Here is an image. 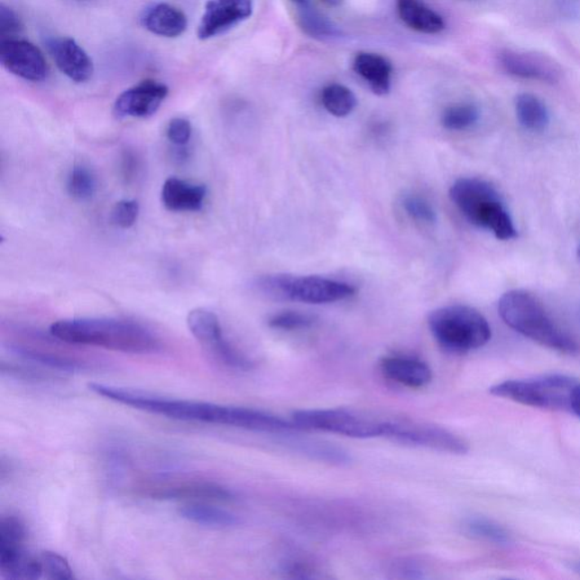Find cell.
Masks as SVG:
<instances>
[{
    "label": "cell",
    "instance_id": "ac0fdd59",
    "mask_svg": "<svg viewBox=\"0 0 580 580\" xmlns=\"http://www.w3.org/2000/svg\"><path fill=\"white\" fill-rule=\"evenodd\" d=\"M141 21L145 29L161 37H180L188 29V17L170 4L161 3L149 7Z\"/></svg>",
    "mask_w": 580,
    "mask_h": 580
},
{
    "label": "cell",
    "instance_id": "603a6c76",
    "mask_svg": "<svg viewBox=\"0 0 580 580\" xmlns=\"http://www.w3.org/2000/svg\"><path fill=\"white\" fill-rule=\"evenodd\" d=\"M153 498L161 500H218L229 502L234 498L232 491L214 483H190L174 486V488L159 490Z\"/></svg>",
    "mask_w": 580,
    "mask_h": 580
},
{
    "label": "cell",
    "instance_id": "8992f818",
    "mask_svg": "<svg viewBox=\"0 0 580 580\" xmlns=\"http://www.w3.org/2000/svg\"><path fill=\"white\" fill-rule=\"evenodd\" d=\"M254 286L272 299L314 305L342 302L356 293L355 287L335 279L283 273L260 277Z\"/></svg>",
    "mask_w": 580,
    "mask_h": 580
},
{
    "label": "cell",
    "instance_id": "7bdbcfd3",
    "mask_svg": "<svg viewBox=\"0 0 580 580\" xmlns=\"http://www.w3.org/2000/svg\"><path fill=\"white\" fill-rule=\"evenodd\" d=\"M573 569L580 575V562H575V564L573 565Z\"/></svg>",
    "mask_w": 580,
    "mask_h": 580
},
{
    "label": "cell",
    "instance_id": "8d00e7d4",
    "mask_svg": "<svg viewBox=\"0 0 580 580\" xmlns=\"http://www.w3.org/2000/svg\"><path fill=\"white\" fill-rule=\"evenodd\" d=\"M22 29H23V25H22L20 17L11 7L2 4L0 6V35H2V40L14 39Z\"/></svg>",
    "mask_w": 580,
    "mask_h": 580
},
{
    "label": "cell",
    "instance_id": "ba28073f",
    "mask_svg": "<svg viewBox=\"0 0 580 580\" xmlns=\"http://www.w3.org/2000/svg\"><path fill=\"white\" fill-rule=\"evenodd\" d=\"M293 422L302 429L340 434L355 439L383 437L385 420L345 410H307L295 411Z\"/></svg>",
    "mask_w": 580,
    "mask_h": 580
},
{
    "label": "cell",
    "instance_id": "f1b7e54d",
    "mask_svg": "<svg viewBox=\"0 0 580 580\" xmlns=\"http://www.w3.org/2000/svg\"><path fill=\"white\" fill-rule=\"evenodd\" d=\"M463 527L468 535L483 541L500 544V546L511 542V534L502 526L484 517L467 518Z\"/></svg>",
    "mask_w": 580,
    "mask_h": 580
},
{
    "label": "cell",
    "instance_id": "d590c367",
    "mask_svg": "<svg viewBox=\"0 0 580 580\" xmlns=\"http://www.w3.org/2000/svg\"><path fill=\"white\" fill-rule=\"evenodd\" d=\"M139 214V203L134 200H123L114 207L113 223L118 226L119 228H131L135 225Z\"/></svg>",
    "mask_w": 580,
    "mask_h": 580
},
{
    "label": "cell",
    "instance_id": "ab89813d",
    "mask_svg": "<svg viewBox=\"0 0 580 580\" xmlns=\"http://www.w3.org/2000/svg\"><path fill=\"white\" fill-rule=\"evenodd\" d=\"M137 162L135 161V157L132 153H126L124 157L123 163V171L126 179H132V176L135 174L137 170Z\"/></svg>",
    "mask_w": 580,
    "mask_h": 580
},
{
    "label": "cell",
    "instance_id": "52a82bcc",
    "mask_svg": "<svg viewBox=\"0 0 580 580\" xmlns=\"http://www.w3.org/2000/svg\"><path fill=\"white\" fill-rule=\"evenodd\" d=\"M579 382L570 376L550 374L525 380H509L491 388L493 395L535 409L571 410V397Z\"/></svg>",
    "mask_w": 580,
    "mask_h": 580
},
{
    "label": "cell",
    "instance_id": "277c9868",
    "mask_svg": "<svg viewBox=\"0 0 580 580\" xmlns=\"http://www.w3.org/2000/svg\"><path fill=\"white\" fill-rule=\"evenodd\" d=\"M450 198L469 223L493 232L502 241L517 236V229L502 196L489 181L459 179L450 189Z\"/></svg>",
    "mask_w": 580,
    "mask_h": 580
},
{
    "label": "cell",
    "instance_id": "4fadbf2b",
    "mask_svg": "<svg viewBox=\"0 0 580 580\" xmlns=\"http://www.w3.org/2000/svg\"><path fill=\"white\" fill-rule=\"evenodd\" d=\"M168 92L170 90L163 83L152 79L141 82L118 97L115 103V113L119 117L152 116L167 98Z\"/></svg>",
    "mask_w": 580,
    "mask_h": 580
},
{
    "label": "cell",
    "instance_id": "7c38bea8",
    "mask_svg": "<svg viewBox=\"0 0 580 580\" xmlns=\"http://www.w3.org/2000/svg\"><path fill=\"white\" fill-rule=\"evenodd\" d=\"M253 13V0H209L198 25V35L207 40L224 34Z\"/></svg>",
    "mask_w": 580,
    "mask_h": 580
},
{
    "label": "cell",
    "instance_id": "6da1fadb",
    "mask_svg": "<svg viewBox=\"0 0 580 580\" xmlns=\"http://www.w3.org/2000/svg\"><path fill=\"white\" fill-rule=\"evenodd\" d=\"M88 389L96 395L133 407V409L148 411V413L165 416V418L220 425V427L247 429V431L281 434L299 431L294 422L285 420L265 411L212 404V402L170 400L150 395V393L132 391V389L114 387L103 383H90Z\"/></svg>",
    "mask_w": 580,
    "mask_h": 580
},
{
    "label": "cell",
    "instance_id": "f546056e",
    "mask_svg": "<svg viewBox=\"0 0 580 580\" xmlns=\"http://www.w3.org/2000/svg\"><path fill=\"white\" fill-rule=\"evenodd\" d=\"M480 112L475 106L464 104L451 106L442 115V125L450 131H464L475 125Z\"/></svg>",
    "mask_w": 580,
    "mask_h": 580
},
{
    "label": "cell",
    "instance_id": "7402d4cb",
    "mask_svg": "<svg viewBox=\"0 0 580 580\" xmlns=\"http://www.w3.org/2000/svg\"><path fill=\"white\" fill-rule=\"evenodd\" d=\"M282 437L281 444L308 458L334 465H346L351 462V456L347 451L329 442L302 439V437L291 436L290 433L282 434Z\"/></svg>",
    "mask_w": 580,
    "mask_h": 580
},
{
    "label": "cell",
    "instance_id": "d6986e66",
    "mask_svg": "<svg viewBox=\"0 0 580 580\" xmlns=\"http://www.w3.org/2000/svg\"><path fill=\"white\" fill-rule=\"evenodd\" d=\"M353 68L375 95L385 96L391 92L392 65L385 57L360 52L354 60Z\"/></svg>",
    "mask_w": 580,
    "mask_h": 580
},
{
    "label": "cell",
    "instance_id": "d4e9b609",
    "mask_svg": "<svg viewBox=\"0 0 580 580\" xmlns=\"http://www.w3.org/2000/svg\"><path fill=\"white\" fill-rule=\"evenodd\" d=\"M516 114L520 125L531 132L546 130L550 122L546 106L533 95L518 96L516 100Z\"/></svg>",
    "mask_w": 580,
    "mask_h": 580
},
{
    "label": "cell",
    "instance_id": "e0dca14e",
    "mask_svg": "<svg viewBox=\"0 0 580 580\" xmlns=\"http://www.w3.org/2000/svg\"><path fill=\"white\" fill-rule=\"evenodd\" d=\"M380 366L388 379L409 388H423L432 381V370L418 358L384 357Z\"/></svg>",
    "mask_w": 580,
    "mask_h": 580
},
{
    "label": "cell",
    "instance_id": "83f0119b",
    "mask_svg": "<svg viewBox=\"0 0 580 580\" xmlns=\"http://www.w3.org/2000/svg\"><path fill=\"white\" fill-rule=\"evenodd\" d=\"M11 352L17 357L23 358L25 361L35 363V364L48 367V369L66 372V373H75V372L84 371L86 366L79 364L78 362L69 360V358L52 355V354L34 351V349L13 346Z\"/></svg>",
    "mask_w": 580,
    "mask_h": 580
},
{
    "label": "cell",
    "instance_id": "7a4b0ae2",
    "mask_svg": "<svg viewBox=\"0 0 580 580\" xmlns=\"http://www.w3.org/2000/svg\"><path fill=\"white\" fill-rule=\"evenodd\" d=\"M51 334L60 342L145 355L161 351V340L139 323L119 318H66L51 326Z\"/></svg>",
    "mask_w": 580,
    "mask_h": 580
},
{
    "label": "cell",
    "instance_id": "8fae6325",
    "mask_svg": "<svg viewBox=\"0 0 580 580\" xmlns=\"http://www.w3.org/2000/svg\"><path fill=\"white\" fill-rule=\"evenodd\" d=\"M0 63L8 72L26 81L41 82L50 73L41 51L26 40L16 38L2 40Z\"/></svg>",
    "mask_w": 580,
    "mask_h": 580
},
{
    "label": "cell",
    "instance_id": "ffe728a7",
    "mask_svg": "<svg viewBox=\"0 0 580 580\" xmlns=\"http://www.w3.org/2000/svg\"><path fill=\"white\" fill-rule=\"evenodd\" d=\"M398 14L410 29L425 34L440 33L446 28L445 20L422 0H397Z\"/></svg>",
    "mask_w": 580,
    "mask_h": 580
},
{
    "label": "cell",
    "instance_id": "f35d334b",
    "mask_svg": "<svg viewBox=\"0 0 580 580\" xmlns=\"http://www.w3.org/2000/svg\"><path fill=\"white\" fill-rule=\"evenodd\" d=\"M400 578L419 579L424 577V570L414 561L400 562L395 568Z\"/></svg>",
    "mask_w": 580,
    "mask_h": 580
},
{
    "label": "cell",
    "instance_id": "9a60e30c",
    "mask_svg": "<svg viewBox=\"0 0 580 580\" xmlns=\"http://www.w3.org/2000/svg\"><path fill=\"white\" fill-rule=\"evenodd\" d=\"M48 48L57 68L73 82L84 83L92 78L95 72L92 60L74 39L51 40Z\"/></svg>",
    "mask_w": 580,
    "mask_h": 580
},
{
    "label": "cell",
    "instance_id": "30bf717a",
    "mask_svg": "<svg viewBox=\"0 0 580 580\" xmlns=\"http://www.w3.org/2000/svg\"><path fill=\"white\" fill-rule=\"evenodd\" d=\"M188 326L201 346L225 365L243 371L253 367V363L226 338L219 318L214 312L206 308L192 309L188 316Z\"/></svg>",
    "mask_w": 580,
    "mask_h": 580
},
{
    "label": "cell",
    "instance_id": "ee69618b",
    "mask_svg": "<svg viewBox=\"0 0 580 580\" xmlns=\"http://www.w3.org/2000/svg\"><path fill=\"white\" fill-rule=\"evenodd\" d=\"M294 2L298 4V5H303V4L308 3V0H294Z\"/></svg>",
    "mask_w": 580,
    "mask_h": 580
},
{
    "label": "cell",
    "instance_id": "60d3db41",
    "mask_svg": "<svg viewBox=\"0 0 580 580\" xmlns=\"http://www.w3.org/2000/svg\"><path fill=\"white\" fill-rule=\"evenodd\" d=\"M571 410L580 418V383L575 385L573 397H571Z\"/></svg>",
    "mask_w": 580,
    "mask_h": 580
},
{
    "label": "cell",
    "instance_id": "9c48e42d",
    "mask_svg": "<svg viewBox=\"0 0 580 580\" xmlns=\"http://www.w3.org/2000/svg\"><path fill=\"white\" fill-rule=\"evenodd\" d=\"M384 437L398 444L416 447L451 455L468 453V446L462 437L437 425L410 419H387Z\"/></svg>",
    "mask_w": 580,
    "mask_h": 580
},
{
    "label": "cell",
    "instance_id": "5b68a950",
    "mask_svg": "<svg viewBox=\"0 0 580 580\" xmlns=\"http://www.w3.org/2000/svg\"><path fill=\"white\" fill-rule=\"evenodd\" d=\"M428 323L437 343L451 353L475 351L491 339L488 320L475 308L465 305L434 309L429 313Z\"/></svg>",
    "mask_w": 580,
    "mask_h": 580
},
{
    "label": "cell",
    "instance_id": "f6af8a7d",
    "mask_svg": "<svg viewBox=\"0 0 580 580\" xmlns=\"http://www.w3.org/2000/svg\"><path fill=\"white\" fill-rule=\"evenodd\" d=\"M578 256H579V259H580V246H579V249H578Z\"/></svg>",
    "mask_w": 580,
    "mask_h": 580
},
{
    "label": "cell",
    "instance_id": "44dd1931",
    "mask_svg": "<svg viewBox=\"0 0 580 580\" xmlns=\"http://www.w3.org/2000/svg\"><path fill=\"white\" fill-rule=\"evenodd\" d=\"M0 575L11 580H38L43 578L40 557L30 556L24 548L0 551Z\"/></svg>",
    "mask_w": 580,
    "mask_h": 580
},
{
    "label": "cell",
    "instance_id": "836d02e7",
    "mask_svg": "<svg viewBox=\"0 0 580 580\" xmlns=\"http://www.w3.org/2000/svg\"><path fill=\"white\" fill-rule=\"evenodd\" d=\"M316 322L317 318L311 316V314L285 311L278 313L270 318L269 326L273 327V329L293 331L308 329V327L314 326Z\"/></svg>",
    "mask_w": 580,
    "mask_h": 580
},
{
    "label": "cell",
    "instance_id": "4316f807",
    "mask_svg": "<svg viewBox=\"0 0 580 580\" xmlns=\"http://www.w3.org/2000/svg\"><path fill=\"white\" fill-rule=\"evenodd\" d=\"M322 104L335 117H346L356 108L357 99L351 88L342 84H330L323 88Z\"/></svg>",
    "mask_w": 580,
    "mask_h": 580
},
{
    "label": "cell",
    "instance_id": "74e56055",
    "mask_svg": "<svg viewBox=\"0 0 580 580\" xmlns=\"http://www.w3.org/2000/svg\"><path fill=\"white\" fill-rule=\"evenodd\" d=\"M192 135V126L188 119L177 117L171 119L167 127V137L172 144L183 148L188 144Z\"/></svg>",
    "mask_w": 580,
    "mask_h": 580
},
{
    "label": "cell",
    "instance_id": "484cf974",
    "mask_svg": "<svg viewBox=\"0 0 580 580\" xmlns=\"http://www.w3.org/2000/svg\"><path fill=\"white\" fill-rule=\"evenodd\" d=\"M299 23L305 33L318 40H331L342 35V31L334 22L309 6L308 3L299 5Z\"/></svg>",
    "mask_w": 580,
    "mask_h": 580
},
{
    "label": "cell",
    "instance_id": "cb8c5ba5",
    "mask_svg": "<svg viewBox=\"0 0 580 580\" xmlns=\"http://www.w3.org/2000/svg\"><path fill=\"white\" fill-rule=\"evenodd\" d=\"M180 515L193 524L212 529H228L238 524V518L234 513L201 502L185 504L180 509Z\"/></svg>",
    "mask_w": 580,
    "mask_h": 580
},
{
    "label": "cell",
    "instance_id": "d6a6232c",
    "mask_svg": "<svg viewBox=\"0 0 580 580\" xmlns=\"http://www.w3.org/2000/svg\"><path fill=\"white\" fill-rule=\"evenodd\" d=\"M401 206L404 207L406 214L411 219L418 221V223L424 225H433L437 223V211L434 210L433 206L424 198L410 194L402 198Z\"/></svg>",
    "mask_w": 580,
    "mask_h": 580
},
{
    "label": "cell",
    "instance_id": "1f68e13d",
    "mask_svg": "<svg viewBox=\"0 0 580 580\" xmlns=\"http://www.w3.org/2000/svg\"><path fill=\"white\" fill-rule=\"evenodd\" d=\"M68 189L69 196L77 200H88L95 196L97 190L96 177L86 167H74L69 176Z\"/></svg>",
    "mask_w": 580,
    "mask_h": 580
},
{
    "label": "cell",
    "instance_id": "5bb4252c",
    "mask_svg": "<svg viewBox=\"0 0 580 580\" xmlns=\"http://www.w3.org/2000/svg\"><path fill=\"white\" fill-rule=\"evenodd\" d=\"M500 63L513 77L555 83L561 77V69L547 56L535 52L506 51L500 55Z\"/></svg>",
    "mask_w": 580,
    "mask_h": 580
},
{
    "label": "cell",
    "instance_id": "2e32d148",
    "mask_svg": "<svg viewBox=\"0 0 580 580\" xmlns=\"http://www.w3.org/2000/svg\"><path fill=\"white\" fill-rule=\"evenodd\" d=\"M205 185L189 183L170 177L162 185L161 201L168 210L174 212L200 211L207 198Z\"/></svg>",
    "mask_w": 580,
    "mask_h": 580
},
{
    "label": "cell",
    "instance_id": "4dcf8cb0",
    "mask_svg": "<svg viewBox=\"0 0 580 580\" xmlns=\"http://www.w3.org/2000/svg\"><path fill=\"white\" fill-rule=\"evenodd\" d=\"M25 539V525L20 518L12 515L0 518V550L22 548Z\"/></svg>",
    "mask_w": 580,
    "mask_h": 580
},
{
    "label": "cell",
    "instance_id": "3957f363",
    "mask_svg": "<svg viewBox=\"0 0 580 580\" xmlns=\"http://www.w3.org/2000/svg\"><path fill=\"white\" fill-rule=\"evenodd\" d=\"M499 313L511 329L542 346L568 355L580 352L578 343L552 320L543 304L529 291H507L499 300Z\"/></svg>",
    "mask_w": 580,
    "mask_h": 580
},
{
    "label": "cell",
    "instance_id": "b9f144b4",
    "mask_svg": "<svg viewBox=\"0 0 580 580\" xmlns=\"http://www.w3.org/2000/svg\"><path fill=\"white\" fill-rule=\"evenodd\" d=\"M323 2H325L327 5L336 7V6L342 5V4L344 3V0H323Z\"/></svg>",
    "mask_w": 580,
    "mask_h": 580
},
{
    "label": "cell",
    "instance_id": "e575fe53",
    "mask_svg": "<svg viewBox=\"0 0 580 580\" xmlns=\"http://www.w3.org/2000/svg\"><path fill=\"white\" fill-rule=\"evenodd\" d=\"M43 578L51 580H69L74 577L69 561L59 553L46 551L40 555Z\"/></svg>",
    "mask_w": 580,
    "mask_h": 580
}]
</instances>
